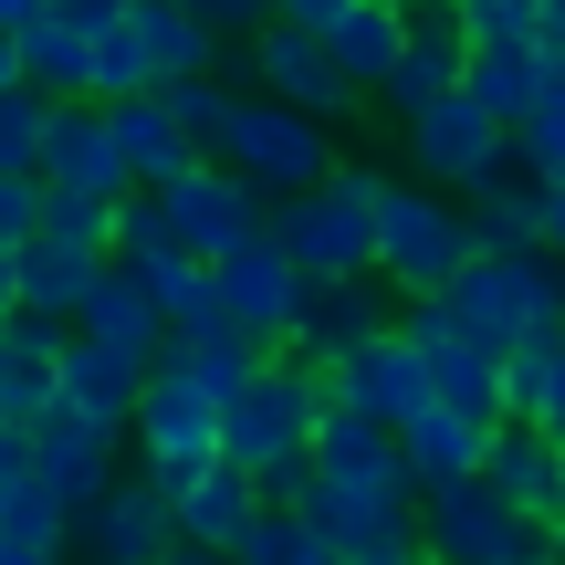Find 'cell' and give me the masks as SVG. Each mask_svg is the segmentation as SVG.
<instances>
[{"mask_svg": "<svg viewBox=\"0 0 565 565\" xmlns=\"http://www.w3.org/2000/svg\"><path fill=\"white\" fill-rule=\"evenodd\" d=\"M315 482H335V492H419V471H408V450H398L387 419L324 408L315 419Z\"/></svg>", "mask_w": 565, "mask_h": 565, "instance_id": "ffe728a7", "label": "cell"}, {"mask_svg": "<svg viewBox=\"0 0 565 565\" xmlns=\"http://www.w3.org/2000/svg\"><path fill=\"white\" fill-rule=\"evenodd\" d=\"M21 74H32L42 95H84V74H95V42H84L74 21H63L53 0H42V11L21 21Z\"/></svg>", "mask_w": 565, "mask_h": 565, "instance_id": "d6a6232c", "label": "cell"}, {"mask_svg": "<svg viewBox=\"0 0 565 565\" xmlns=\"http://www.w3.org/2000/svg\"><path fill=\"white\" fill-rule=\"evenodd\" d=\"M210 158H231L263 200H303V189H324L335 179V126L324 116H303V105H282V95H242V116H231V137L210 147Z\"/></svg>", "mask_w": 565, "mask_h": 565, "instance_id": "5b68a950", "label": "cell"}, {"mask_svg": "<svg viewBox=\"0 0 565 565\" xmlns=\"http://www.w3.org/2000/svg\"><path fill=\"white\" fill-rule=\"evenodd\" d=\"M419 545H429V565H555V534L524 524L482 471L419 492Z\"/></svg>", "mask_w": 565, "mask_h": 565, "instance_id": "8992f818", "label": "cell"}, {"mask_svg": "<svg viewBox=\"0 0 565 565\" xmlns=\"http://www.w3.org/2000/svg\"><path fill=\"white\" fill-rule=\"evenodd\" d=\"M116 116V147H126V168H137V189H168V179H189V168L210 158V147H189V126L168 116V95H126V105H105Z\"/></svg>", "mask_w": 565, "mask_h": 565, "instance_id": "484cf974", "label": "cell"}, {"mask_svg": "<svg viewBox=\"0 0 565 565\" xmlns=\"http://www.w3.org/2000/svg\"><path fill=\"white\" fill-rule=\"evenodd\" d=\"M398 137H408V168H419L429 189H450V200H471V189H492L513 168V126L492 116L471 84H461V95H440L429 116H408Z\"/></svg>", "mask_w": 565, "mask_h": 565, "instance_id": "52a82bcc", "label": "cell"}, {"mask_svg": "<svg viewBox=\"0 0 565 565\" xmlns=\"http://www.w3.org/2000/svg\"><path fill=\"white\" fill-rule=\"evenodd\" d=\"M42 200H53L42 168H0V242H32V231H42Z\"/></svg>", "mask_w": 565, "mask_h": 565, "instance_id": "7bdbcfd3", "label": "cell"}, {"mask_svg": "<svg viewBox=\"0 0 565 565\" xmlns=\"http://www.w3.org/2000/svg\"><path fill=\"white\" fill-rule=\"evenodd\" d=\"M545 84H555V53H545V42H471V95H482L503 126H524Z\"/></svg>", "mask_w": 565, "mask_h": 565, "instance_id": "f1b7e54d", "label": "cell"}, {"mask_svg": "<svg viewBox=\"0 0 565 565\" xmlns=\"http://www.w3.org/2000/svg\"><path fill=\"white\" fill-rule=\"evenodd\" d=\"M398 450H408V471H419V492L471 482V471H482V450H492V419H461V408L429 398L419 419H398Z\"/></svg>", "mask_w": 565, "mask_h": 565, "instance_id": "4316f807", "label": "cell"}, {"mask_svg": "<svg viewBox=\"0 0 565 565\" xmlns=\"http://www.w3.org/2000/svg\"><path fill=\"white\" fill-rule=\"evenodd\" d=\"M273 11H282V21H303V32H335L356 0H273Z\"/></svg>", "mask_w": 565, "mask_h": 565, "instance_id": "7dc6e473", "label": "cell"}, {"mask_svg": "<svg viewBox=\"0 0 565 565\" xmlns=\"http://www.w3.org/2000/svg\"><path fill=\"white\" fill-rule=\"evenodd\" d=\"M168 565H242V555H221V545H168Z\"/></svg>", "mask_w": 565, "mask_h": 565, "instance_id": "f5cc1de1", "label": "cell"}, {"mask_svg": "<svg viewBox=\"0 0 565 565\" xmlns=\"http://www.w3.org/2000/svg\"><path fill=\"white\" fill-rule=\"evenodd\" d=\"M126 450H137V471H158V482H179V471L221 461V398H210L189 366L158 356V377H147V408L126 419Z\"/></svg>", "mask_w": 565, "mask_h": 565, "instance_id": "9c48e42d", "label": "cell"}, {"mask_svg": "<svg viewBox=\"0 0 565 565\" xmlns=\"http://www.w3.org/2000/svg\"><path fill=\"white\" fill-rule=\"evenodd\" d=\"M398 282L387 273H345V282H315V303H303V335H294V356L303 366H335V356H356V345H377V335H398Z\"/></svg>", "mask_w": 565, "mask_h": 565, "instance_id": "ac0fdd59", "label": "cell"}, {"mask_svg": "<svg viewBox=\"0 0 565 565\" xmlns=\"http://www.w3.org/2000/svg\"><path fill=\"white\" fill-rule=\"evenodd\" d=\"M440 303L461 315L471 345L513 356L524 335H565V263H555V252H482Z\"/></svg>", "mask_w": 565, "mask_h": 565, "instance_id": "3957f363", "label": "cell"}, {"mask_svg": "<svg viewBox=\"0 0 565 565\" xmlns=\"http://www.w3.org/2000/svg\"><path fill=\"white\" fill-rule=\"evenodd\" d=\"M158 95H168V116L189 126V147H221V137H231V116H242L231 74H179V84H158Z\"/></svg>", "mask_w": 565, "mask_h": 565, "instance_id": "d590c367", "label": "cell"}, {"mask_svg": "<svg viewBox=\"0 0 565 565\" xmlns=\"http://www.w3.org/2000/svg\"><path fill=\"white\" fill-rule=\"evenodd\" d=\"M126 32L147 42L158 84H179V74H221V32H210L189 0H137V11H126Z\"/></svg>", "mask_w": 565, "mask_h": 565, "instance_id": "83f0119b", "label": "cell"}, {"mask_svg": "<svg viewBox=\"0 0 565 565\" xmlns=\"http://www.w3.org/2000/svg\"><path fill=\"white\" fill-rule=\"evenodd\" d=\"M377 189H387V168H356V158H345L324 189H303V200H273V242L294 252L315 282L377 273Z\"/></svg>", "mask_w": 565, "mask_h": 565, "instance_id": "277c9868", "label": "cell"}, {"mask_svg": "<svg viewBox=\"0 0 565 565\" xmlns=\"http://www.w3.org/2000/svg\"><path fill=\"white\" fill-rule=\"evenodd\" d=\"M471 263H482L471 200H450V189H429V179H387L377 189V273L398 282V303L450 294Z\"/></svg>", "mask_w": 565, "mask_h": 565, "instance_id": "7a4b0ae2", "label": "cell"}, {"mask_svg": "<svg viewBox=\"0 0 565 565\" xmlns=\"http://www.w3.org/2000/svg\"><path fill=\"white\" fill-rule=\"evenodd\" d=\"M84 335H116V345H137V356H168V303L116 263L95 282V303H84Z\"/></svg>", "mask_w": 565, "mask_h": 565, "instance_id": "1f68e13d", "label": "cell"}, {"mask_svg": "<svg viewBox=\"0 0 565 565\" xmlns=\"http://www.w3.org/2000/svg\"><path fill=\"white\" fill-rule=\"evenodd\" d=\"M189 11H200V21H210V32H221V42H231V32L252 42V32H263V21H282L273 0H189Z\"/></svg>", "mask_w": 565, "mask_h": 565, "instance_id": "ee69618b", "label": "cell"}, {"mask_svg": "<svg viewBox=\"0 0 565 565\" xmlns=\"http://www.w3.org/2000/svg\"><path fill=\"white\" fill-rule=\"evenodd\" d=\"M482 482L503 492L524 524H545V534L565 524V440H555V429L503 419V429H492V450H482Z\"/></svg>", "mask_w": 565, "mask_h": 565, "instance_id": "d6986e66", "label": "cell"}, {"mask_svg": "<svg viewBox=\"0 0 565 565\" xmlns=\"http://www.w3.org/2000/svg\"><path fill=\"white\" fill-rule=\"evenodd\" d=\"M0 565H63V545H42V534H21V524H0Z\"/></svg>", "mask_w": 565, "mask_h": 565, "instance_id": "bcb514c9", "label": "cell"}, {"mask_svg": "<svg viewBox=\"0 0 565 565\" xmlns=\"http://www.w3.org/2000/svg\"><path fill=\"white\" fill-rule=\"evenodd\" d=\"M242 565H345V555H335V534H324L315 513H294V503H263V524L242 534Z\"/></svg>", "mask_w": 565, "mask_h": 565, "instance_id": "836d02e7", "label": "cell"}, {"mask_svg": "<svg viewBox=\"0 0 565 565\" xmlns=\"http://www.w3.org/2000/svg\"><path fill=\"white\" fill-rule=\"evenodd\" d=\"M221 303H231V324H242L263 356H294L303 303H315V273H303L273 231H242V242L221 252Z\"/></svg>", "mask_w": 565, "mask_h": 565, "instance_id": "ba28073f", "label": "cell"}, {"mask_svg": "<svg viewBox=\"0 0 565 565\" xmlns=\"http://www.w3.org/2000/svg\"><path fill=\"white\" fill-rule=\"evenodd\" d=\"M471 231H482V252H545V179L513 158L492 189H471Z\"/></svg>", "mask_w": 565, "mask_h": 565, "instance_id": "f546056e", "label": "cell"}, {"mask_svg": "<svg viewBox=\"0 0 565 565\" xmlns=\"http://www.w3.org/2000/svg\"><path fill=\"white\" fill-rule=\"evenodd\" d=\"M513 158H524L534 179H565V63H555L545 95H534V116L513 126Z\"/></svg>", "mask_w": 565, "mask_h": 565, "instance_id": "f35d334b", "label": "cell"}, {"mask_svg": "<svg viewBox=\"0 0 565 565\" xmlns=\"http://www.w3.org/2000/svg\"><path fill=\"white\" fill-rule=\"evenodd\" d=\"M53 105H63V95H42V84H11V95H0V168H42Z\"/></svg>", "mask_w": 565, "mask_h": 565, "instance_id": "74e56055", "label": "cell"}, {"mask_svg": "<svg viewBox=\"0 0 565 565\" xmlns=\"http://www.w3.org/2000/svg\"><path fill=\"white\" fill-rule=\"evenodd\" d=\"M324 398L356 408V419H387V429H398V419H419V408L440 398V377H429V345L398 324V335H377V345H356V356L324 366Z\"/></svg>", "mask_w": 565, "mask_h": 565, "instance_id": "4fadbf2b", "label": "cell"}, {"mask_svg": "<svg viewBox=\"0 0 565 565\" xmlns=\"http://www.w3.org/2000/svg\"><path fill=\"white\" fill-rule=\"evenodd\" d=\"M63 345H74V324L0 315V419L11 429H32L42 408H63Z\"/></svg>", "mask_w": 565, "mask_h": 565, "instance_id": "7402d4cb", "label": "cell"}, {"mask_svg": "<svg viewBox=\"0 0 565 565\" xmlns=\"http://www.w3.org/2000/svg\"><path fill=\"white\" fill-rule=\"evenodd\" d=\"M147 377H158V356H137V345H116V335H84L74 324V345H63V398L84 408V419H137L147 408Z\"/></svg>", "mask_w": 565, "mask_h": 565, "instance_id": "603a6c76", "label": "cell"}, {"mask_svg": "<svg viewBox=\"0 0 565 565\" xmlns=\"http://www.w3.org/2000/svg\"><path fill=\"white\" fill-rule=\"evenodd\" d=\"M168 366H189V377L231 408L252 377H263V345H252V335H179V345H168Z\"/></svg>", "mask_w": 565, "mask_h": 565, "instance_id": "e575fe53", "label": "cell"}, {"mask_svg": "<svg viewBox=\"0 0 565 565\" xmlns=\"http://www.w3.org/2000/svg\"><path fill=\"white\" fill-rule=\"evenodd\" d=\"M116 210L126 200H84V189H53V200H42V231H53V242H95V252H116ZM32 231V242H42Z\"/></svg>", "mask_w": 565, "mask_h": 565, "instance_id": "ab89813d", "label": "cell"}, {"mask_svg": "<svg viewBox=\"0 0 565 565\" xmlns=\"http://www.w3.org/2000/svg\"><path fill=\"white\" fill-rule=\"evenodd\" d=\"M0 429H11V419H0Z\"/></svg>", "mask_w": 565, "mask_h": 565, "instance_id": "9f6ffc18", "label": "cell"}, {"mask_svg": "<svg viewBox=\"0 0 565 565\" xmlns=\"http://www.w3.org/2000/svg\"><path fill=\"white\" fill-rule=\"evenodd\" d=\"M168 545H179V513H168L158 471H116V482L74 513V555L84 565H168Z\"/></svg>", "mask_w": 565, "mask_h": 565, "instance_id": "7c38bea8", "label": "cell"}, {"mask_svg": "<svg viewBox=\"0 0 565 565\" xmlns=\"http://www.w3.org/2000/svg\"><path fill=\"white\" fill-rule=\"evenodd\" d=\"M84 95H95V105L158 95V63H147V42H137V32H105V42H95V74H84Z\"/></svg>", "mask_w": 565, "mask_h": 565, "instance_id": "8d00e7d4", "label": "cell"}, {"mask_svg": "<svg viewBox=\"0 0 565 565\" xmlns=\"http://www.w3.org/2000/svg\"><path fill=\"white\" fill-rule=\"evenodd\" d=\"M471 84V32H461V0H419V11H408V53H398V74L377 84V105L387 116H429V105L440 95H461Z\"/></svg>", "mask_w": 565, "mask_h": 565, "instance_id": "9a60e30c", "label": "cell"}, {"mask_svg": "<svg viewBox=\"0 0 565 565\" xmlns=\"http://www.w3.org/2000/svg\"><path fill=\"white\" fill-rule=\"evenodd\" d=\"M158 221H168V242H179L189 263H221L242 231H273V200H263V189H252L231 158H200L189 179L158 189Z\"/></svg>", "mask_w": 565, "mask_h": 565, "instance_id": "30bf717a", "label": "cell"}, {"mask_svg": "<svg viewBox=\"0 0 565 565\" xmlns=\"http://www.w3.org/2000/svg\"><path fill=\"white\" fill-rule=\"evenodd\" d=\"M471 42H545V0H461Z\"/></svg>", "mask_w": 565, "mask_h": 565, "instance_id": "b9f144b4", "label": "cell"}, {"mask_svg": "<svg viewBox=\"0 0 565 565\" xmlns=\"http://www.w3.org/2000/svg\"><path fill=\"white\" fill-rule=\"evenodd\" d=\"M0 315H21V242H0Z\"/></svg>", "mask_w": 565, "mask_h": 565, "instance_id": "681fc988", "label": "cell"}, {"mask_svg": "<svg viewBox=\"0 0 565 565\" xmlns=\"http://www.w3.org/2000/svg\"><path fill=\"white\" fill-rule=\"evenodd\" d=\"M555 565H565V524H555Z\"/></svg>", "mask_w": 565, "mask_h": 565, "instance_id": "11a10c76", "label": "cell"}, {"mask_svg": "<svg viewBox=\"0 0 565 565\" xmlns=\"http://www.w3.org/2000/svg\"><path fill=\"white\" fill-rule=\"evenodd\" d=\"M63 21H74L84 42H105V32H126V11H137V0H53Z\"/></svg>", "mask_w": 565, "mask_h": 565, "instance_id": "f6af8a7d", "label": "cell"}, {"mask_svg": "<svg viewBox=\"0 0 565 565\" xmlns=\"http://www.w3.org/2000/svg\"><path fill=\"white\" fill-rule=\"evenodd\" d=\"M555 366H565V335H524L503 356V387H513V419H545V387H555Z\"/></svg>", "mask_w": 565, "mask_h": 565, "instance_id": "60d3db41", "label": "cell"}, {"mask_svg": "<svg viewBox=\"0 0 565 565\" xmlns=\"http://www.w3.org/2000/svg\"><path fill=\"white\" fill-rule=\"evenodd\" d=\"M21 440H32V482H42V492H63L74 513H84V503H95V492L126 471V429H116V419H84L74 398H63V408H42Z\"/></svg>", "mask_w": 565, "mask_h": 565, "instance_id": "5bb4252c", "label": "cell"}, {"mask_svg": "<svg viewBox=\"0 0 565 565\" xmlns=\"http://www.w3.org/2000/svg\"><path fill=\"white\" fill-rule=\"evenodd\" d=\"M408 11H419V0H356V11L324 32V53L345 63V84H356L366 105H377V84L398 74V53H408Z\"/></svg>", "mask_w": 565, "mask_h": 565, "instance_id": "d4e9b609", "label": "cell"}, {"mask_svg": "<svg viewBox=\"0 0 565 565\" xmlns=\"http://www.w3.org/2000/svg\"><path fill=\"white\" fill-rule=\"evenodd\" d=\"M294 513H315V524L335 534V555H345V565L429 555V545H419V492H335V482H315Z\"/></svg>", "mask_w": 565, "mask_h": 565, "instance_id": "e0dca14e", "label": "cell"}, {"mask_svg": "<svg viewBox=\"0 0 565 565\" xmlns=\"http://www.w3.org/2000/svg\"><path fill=\"white\" fill-rule=\"evenodd\" d=\"M42 11V0H0V32H21V21H32Z\"/></svg>", "mask_w": 565, "mask_h": 565, "instance_id": "db71d44e", "label": "cell"}, {"mask_svg": "<svg viewBox=\"0 0 565 565\" xmlns=\"http://www.w3.org/2000/svg\"><path fill=\"white\" fill-rule=\"evenodd\" d=\"M429 377H440V408H461V419H492V429L513 419V387H503V356L492 345H471V335L429 345Z\"/></svg>", "mask_w": 565, "mask_h": 565, "instance_id": "4dcf8cb0", "label": "cell"}, {"mask_svg": "<svg viewBox=\"0 0 565 565\" xmlns=\"http://www.w3.org/2000/svg\"><path fill=\"white\" fill-rule=\"evenodd\" d=\"M242 84H252V95L303 105V116H324V126H345L366 105L356 84H345V63L324 53V32H303V21H263V32L242 42Z\"/></svg>", "mask_w": 565, "mask_h": 565, "instance_id": "8fae6325", "label": "cell"}, {"mask_svg": "<svg viewBox=\"0 0 565 565\" xmlns=\"http://www.w3.org/2000/svg\"><path fill=\"white\" fill-rule=\"evenodd\" d=\"M116 273V252H95V242H21V315H42V324H84V303H95V282Z\"/></svg>", "mask_w": 565, "mask_h": 565, "instance_id": "cb8c5ba5", "label": "cell"}, {"mask_svg": "<svg viewBox=\"0 0 565 565\" xmlns=\"http://www.w3.org/2000/svg\"><path fill=\"white\" fill-rule=\"evenodd\" d=\"M324 366H303V356H263V377L242 387V398L221 408V461L231 471H252V482H294L303 461H315V419H324Z\"/></svg>", "mask_w": 565, "mask_h": 565, "instance_id": "6da1fadb", "label": "cell"}, {"mask_svg": "<svg viewBox=\"0 0 565 565\" xmlns=\"http://www.w3.org/2000/svg\"><path fill=\"white\" fill-rule=\"evenodd\" d=\"M534 429H555V440H565V366H555V387H545V419H534Z\"/></svg>", "mask_w": 565, "mask_h": 565, "instance_id": "816d5d0a", "label": "cell"}, {"mask_svg": "<svg viewBox=\"0 0 565 565\" xmlns=\"http://www.w3.org/2000/svg\"><path fill=\"white\" fill-rule=\"evenodd\" d=\"M168 513H179V545L242 555V534L263 524V482H252V471H231V461H200V471H179V482H168Z\"/></svg>", "mask_w": 565, "mask_h": 565, "instance_id": "44dd1931", "label": "cell"}, {"mask_svg": "<svg viewBox=\"0 0 565 565\" xmlns=\"http://www.w3.org/2000/svg\"><path fill=\"white\" fill-rule=\"evenodd\" d=\"M42 179L53 189H84V200H137V168L116 147V116L95 95H63L53 105V137H42Z\"/></svg>", "mask_w": 565, "mask_h": 565, "instance_id": "2e32d148", "label": "cell"}, {"mask_svg": "<svg viewBox=\"0 0 565 565\" xmlns=\"http://www.w3.org/2000/svg\"><path fill=\"white\" fill-rule=\"evenodd\" d=\"M545 252L565 263V179H545Z\"/></svg>", "mask_w": 565, "mask_h": 565, "instance_id": "c3c4849f", "label": "cell"}, {"mask_svg": "<svg viewBox=\"0 0 565 565\" xmlns=\"http://www.w3.org/2000/svg\"><path fill=\"white\" fill-rule=\"evenodd\" d=\"M11 84H32V74H21V32H0V95H11Z\"/></svg>", "mask_w": 565, "mask_h": 565, "instance_id": "f907efd6", "label": "cell"}]
</instances>
